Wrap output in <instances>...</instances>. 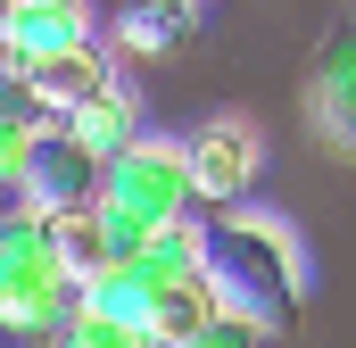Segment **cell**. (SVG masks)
<instances>
[{
  "mask_svg": "<svg viewBox=\"0 0 356 348\" xmlns=\"http://www.w3.org/2000/svg\"><path fill=\"white\" fill-rule=\"evenodd\" d=\"M199 282H207V299L224 315H249L266 332H282L298 315V290H307L290 224L266 216V207H249V199L199 216Z\"/></svg>",
  "mask_w": 356,
  "mask_h": 348,
  "instance_id": "1",
  "label": "cell"
},
{
  "mask_svg": "<svg viewBox=\"0 0 356 348\" xmlns=\"http://www.w3.org/2000/svg\"><path fill=\"white\" fill-rule=\"evenodd\" d=\"M75 307H83V290L58 274L42 207H8L0 216V332L8 340H58L75 324Z\"/></svg>",
  "mask_w": 356,
  "mask_h": 348,
  "instance_id": "2",
  "label": "cell"
},
{
  "mask_svg": "<svg viewBox=\"0 0 356 348\" xmlns=\"http://www.w3.org/2000/svg\"><path fill=\"white\" fill-rule=\"evenodd\" d=\"M99 199L108 207H124V216H141V224H175V216H199V199H191V166H182V141H133L124 158H108L99 166Z\"/></svg>",
  "mask_w": 356,
  "mask_h": 348,
  "instance_id": "3",
  "label": "cell"
},
{
  "mask_svg": "<svg viewBox=\"0 0 356 348\" xmlns=\"http://www.w3.org/2000/svg\"><path fill=\"white\" fill-rule=\"evenodd\" d=\"M182 166H191V199L216 216V207H241L266 174V141L249 116H207L191 141H182Z\"/></svg>",
  "mask_w": 356,
  "mask_h": 348,
  "instance_id": "4",
  "label": "cell"
},
{
  "mask_svg": "<svg viewBox=\"0 0 356 348\" xmlns=\"http://www.w3.org/2000/svg\"><path fill=\"white\" fill-rule=\"evenodd\" d=\"M99 199V158H83L58 125L33 133V158H25V182H17V207H91Z\"/></svg>",
  "mask_w": 356,
  "mask_h": 348,
  "instance_id": "5",
  "label": "cell"
},
{
  "mask_svg": "<svg viewBox=\"0 0 356 348\" xmlns=\"http://www.w3.org/2000/svg\"><path fill=\"white\" fill-rule=\"evenodd\" d=\"M75 42H91L83 8H33V0H0V67H8V75H25V67L58 58V50H75Z\"/></svg>",
  "mask_w": 356,
  "mask_h": 348,
  "instance_id": "6",
  "label": "cell"
},
{
  "mask_svg": "<svg viewBox=\"0 0 356 348\" xmlns=\"http://www.w3.org/2000/svg\"><path fill=\"white\" fill-rule=\"evenodd\" d=\"M58 133H67L83 158L108 166V158H124V150L141 141V100H133L124 84H108V91H91V100H75V108L58 116Z\"/></svg>",
  "mask_w": 356,
  "mask_h": 348,
  "instance_id": "7",
  "label": "cell"
},
{
  "mask_svg": "<svg viewBox=\"0 0 356 348\" xmlns=\"http://www.w3.org/2000/svg\"><path fill=\"white\" fill-rule=\"evenodd\" d=\"M315 125H323V141L356 150V17L332 25V42L315 58Z\"/></svg>",
  "mask_w": 356,
  "mask_h": 348,
  "instance_id": "8",
  "label": "cell"
},
{
  "mask_svg": "<svg viewBox=\"0 0 356 348\" xmlns=\"http://www.w3.org/2000/svg\"><path fill=\"white\" fill-rule=\"evenodd\" d=\"M25 84H33V100H42L50 116H67L75 100H91V91L116 84V67H108V50H99V42H75V50H58V58L25 67Z\"/></svg>",
  "mask_w": 356,
  "mask_h": 348,
  "instance_id": "9",
  "label": "cell"
},
{
  "mask_svg": "<svg viewBox=\"0 0 356 348\" xmlns=\"http://www.w3.org/2000/svg\"><path fill=\"white\" fill-rule=\"evenodd\" d=\"M191 25H199V0H116V50H133V58L191 42Z\"/></svg>",
  "mask_w": 356,
  "mask_h": 348,
  "instance_id": "10",
  "label": "cell"
},
{
  "mask_svg": "<svg viewBox=\"0 0 356 348\" xmlns=\"http://www.w3.org/2000/svg\"><path fill=\"white\" fill-rule=\"evenodd\" d=\"M83 307H91V315H116V324H149L158 290H149V274H141L133 258H108V265L83 282Z\"/></svg>",
  "mask_w": 356,
  "mask_h": 348,
  "instance_id": "11",
  "label": "cell"
},
{
  "mask_svg": "<svg viewBox=\"0 0 356 348\" xmlns=\"http://www.w3.org/2000/svg\"><path fill=\"white\" fill-rule=\"evenodd\" d=\"M141 274H149V290H175V282H199V216H175V224H158L149 241H141Z\"/></svg>",
  "mask_w": 356,
  "mask_h": 348,
  "instance_id": "12",
  "label": "cell"
},
{
  "mask_svg": "<svg viewBox=\"0 0 356 348\" xmlns=\"http://www.w3.org/2000/svg\"><path fill=\"white\" fill-rule=\"evenodd\" d=\"M42 224H50V249H58V274H67V282L83 290L91 274L108 265V249H99V224H91V207H50Z\"/></svg>",
  "mask_w": 356,
  "mask_h": 348,
  "instance_id": "13",
  "label": "cell"
},
{
  "mask_svg": "<svg viewBox=\"0 0 356 348\" xmlns=\"http://www.w3.org/2000/svg\"><path fill=\"white\" fill-rule=\"evenodd\" d=\"M207 315H216L207 282H175V290H158V307H149V340H158V348H175V340H191Z\"/></svg>",
  "mask_w": 356,
  "mask_h": 348,
  "instance_id": "14",
  "label": "cell"
},
{
  "mask_svg": "<svg viewBox=\"0 0 356 348\" xmlns=\"http://www.w3.org/2000/svg\"><path fill=\"white\" fill-rule=\"evenodd\" d=\"M58 348H158V340H149V324H116V315L75 307V324L58 332Z\"/></svg>",
  "mask_w": 356,
  "mask_h": 348,
  "instance_id": "15",
  "label": "cell"
},
{
  "mask_svg": "<svg viewBox=\"0 0 356 348\" xmlns=\"http://www.w3.org/2000/svg\"><path fill=\"white\" fill-rule=\"evenodd\" d=\"M91 224H99V249H108V258H141V241L158 232V224H141V216H124V207H108V199H91Z\"/></svg>",
  "mask_w": 356,
  "mask_h": 348,
  "instance_id": "16",
  "label": "cell"
},
{
  "mask_svg": "<svg viewBox=\"0 0 356 348\" xmlns=\"http://www.w3.org/2000/svg\"><path fill=\"white\" fill-rule=\"evenodd\" d=\"M175 348H266V324H249V315H224V307H216V315H207L191 340H175Z\"/></svg>",
  "mask_w": 356,
  "mask_h": 348,
  "instance_id": "17",
  "label": "cell"
},
{
  "mask_svg": "<svg viewBox=\"0 0 356 348\" xmlns=\"http://www.w3.org/2000/svg\"><path fill=\"white\" fill-rule=\"evenodd\" d=\"M0 125H25V133H50L58 116H50V108L33 100V84H25V75H8V67H0Z\"/></svg>",
  "mask_w": 356,
  "mask_h": 348,
  "instance_id": "18",
  "label": "cell"
},
{
  "mask_svg": "<svg viewBox=\"0 0 356 348\" xmlns=\"http://www.w3.org/2000/svg\"><path fill=\"white\" fill-rule=\"evenodd\" d=\"M33 8H83V0H33Z\"/></svg>",
  "mask_w": 356,
  "mask_h": 348,
  "instance_id": "19",
  "label": "cell"
},
{
  "mask_svg": "<svg viewBox=\"0 0 356 348\" xmlns=\"http://www.w3.org/2000/svg\"><path fill=\"white\" fill-rule=\"evenodd\" d=\"M8 348H58V340H8Z\"/></svg>",
  "mask_w": 356,
  "mask_h": 348,
  "instance_id": "20",
  "label": "cell"
},
{
  "mask_svg": "<svg viewBox=\"0 0 356 348\" xmlns=\"http://www.w3.org/2000/svg\"><path fill=\"white\" fill-rule=\"evenodd\" d=\"M0 348H8V340H0Z\"/></svg>",
  "mask_w": 356,
  "mask_h": 348,
  "instance_id": "21",
  "label": "cell"
}]
</instances>
